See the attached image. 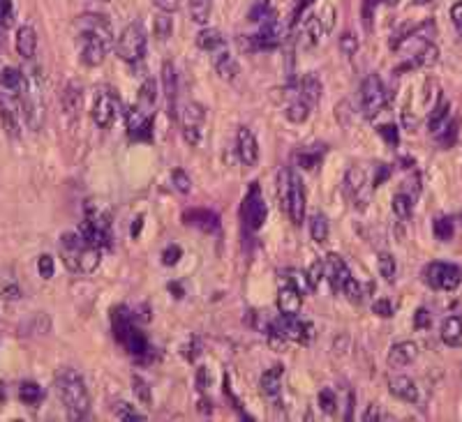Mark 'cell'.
I'll return each mask as SVG.
<instances>
[{
  "label": "cell",
  "mask_w": 462,
  "mask_h": 422,
  "mask_svg": "<svg viewBox=\"0 0 462 422\" xmlns=\"http://www.w3.org/2000/svg\"><path fill=\"white\" fill-rule=\"evenodd\" d=\"M197 47L199 49H204L208 51V54H215V51H220L224 49V37H222V33L220 30H215V28H206L197 35Z\"/></svg>",
  "instance_id": "obj_30"
},
{
  "label": "cell",
  "mask_w": 462,
  "mask_h": 422,
  "mask_svg": "<svg viewBox=\"0 0 462 422\" xmlns=\"http://www.w3.org/2000/svg\"><path fill=\"white\" fill-rule=\"evenodd\" d=\"M372 314L381 316V319H391V316H393V305H391V300H386V298H379V300L372 303Z\"/></svg>",
  "instance_id": "obj_50"
},
{
  "label": "cell",
  "mask_w": 462,
  "mask_h": 422,
  "mask_svg": "<svg viewBox=\"0 0 462 422\" xmlns=\"http://www.w3.org/2000/svg\"><path fill=\"white\" fill-rule=\"evenodd\" d=\"M416 358H418V344H416V341L407 339V341H398V344L391 346L386 360L393 369H400V367L412 365Z\"/></svg>",
  "instance_id": "obj_19"
},
{
  "label": "cell",
  "mask_w": 462,
  "mask_h": 422,
  "mask_svg": "<svg viewBox=\"0 0 462 422\" xmlns=\"http://www.w3.org/2000/svg\"><path fill=\"white\" fill-rule=\"evenodd\" d=\"M321 93H324V86L317 74H305L299 81V100H303L308 107H315L321 100Z\"/></svg>",
  "instance_id": "obj_26"
},
{
  "label": "cell",
  "mask_w": 462,
  "mask_h": 422,
  "mask_svg": "<svg viewBox=\"0 0 462 422\" xmlns=\"http://www.w3.org/2000/svg\"><path fill=\"white\" fill-rule=\"evenodd\" d=\"M155 7L162 10L164 14H173L178 10V0H155Z\"/></svg>",
  "instance_id": "obj_55"
},
{
  "label": "cell",
  "mask_w": 462,
  "mask_h": 422,
  "mask_svg": "<svg viewBox=\"0 0 462 422\" xmlns=\"http://www.w3.org/2000/svg\"><path fill=\"white\" fill-rule=\"evenodd\" d=\"M340 47H342V51H345L347 56H354L356 49H359V40H356L352 33H347L345 37L340 40Z\"/></svg>",
  "instance_id": "obj_52"
},
{
  "label": "cell",
  "mask_w": 462,
  "mask_h": 422,
  "mask_svg": "<svg viewBox=\"0 0 462 422\" xmlns=\"http://www.w3.org/2000/svg\"><path fill=\"white\" fill-rule=\"evenodd\" d=\"M412 210H414V197L407 194V192H400V194L393 197V213L398 215V219L407 222L412 217Z\"/></svg>",
  "instance_id": "obj_35"
},
{
  "label": "cell",
  "mask_w": 462,
  "mask_h": 422,
  "mask_svg": "<svg viewBox=\"0 0 462 422\" xmlns=\"http://www.w3.org/2000/svg\"><path fill=\"white\" fill-rule=\"evenodd\" d=\"M236 146H238L236 151H238L241 162L246 166H255L259 162V141H257V134L250 127H238Z\"/></svg>",
  "instance_id": "obj_17"
},
{
  "label": "cell",
  "mask_w": 462,
  "mask_h": 422,
  "mask_svg": "<svg viewBox=\"0 0 462 422\" xmlns=\"http://www.w3.org/2000/svg\"><path fill=\"white\" fill-rule=\"evenodd\" d=\"M3 399H5V385L0 383V402H3Z\"/></svg>",
  "instance_id": "obj_61"
},
{
  "label": "cell",
  "mask_w": 462,
  "mask_h": 422,
  "mask_svg": "<svg viewBox=\"0 0 462 422\" xmlns=\"http://www.w3.org/2000/svg\"><path fill=\"white\" fill-rule=\"evenodd\" d=\"M451 19H453V23H456V28H458L460 35H462V0L451 7Z\"/></svg>",
  "instance_id": "obj_56"
},
{
  "label": "cell",
  "mask_w": 462,
  "mask_h": 422,
  "mask_svg": "<svg viewBox=\"0 0 462 422\" xmlns=\"http://www.w3.org/2000/svg\"><path fill=\"white\" fill-rule=\"evenodd\" d=\"M310 111H312V107H308L303 100H294L291 104H287L284 118L294 122V125H303V122L310 118Z\"/></svg>",
  "instance_id": "obj_33"
},
{
  "label": "cell",
  "mask_w": 462,
  "mask_h": 422,
  "mask_svg": "<svg viewBox=\"0 0 462 422\" xmlns=\"http://www.w3.org/2000/svg\"><path fill=\"white\" fill-rule=\"evenodd\" d=\"M197 385H199V392H204L206 390V385H208V381H206V367H199L197 369Z\"/></svg>",
  "instance_id": "obj_58"
},
{
  "label": "cell",
  "mask_w": 462,
  "mask_h": 422,
  "mask_svg": "<svg viewBox=\"0 0 462 422\" xmlns=\"http://www.w3.org/2000/svg\"><path fill=\"white\" fill-rule=\"evenodd\" d=\"M169 33H171V19H169V14H164L155 21V35H158L160 40H167Z\"/></svg>",
  "instance_id": "obj_51"
},
{
  "label": "cell",
  "mask_w": 462,
  "mask_h": 422,
  "mask_svg": "<svg viewBox=\"0 0 462 422\" xmlns=\"http://www.w3.org/2000/svg\"><path fill=\"white\" fill-rule=\"evenodd\" d=\"M388 390H391L393 397L403 399V402H409V404H416L418 399H421V392H418L416 383L409 379V376H403V374L391 376V379H388Z\"/></svg>",
  "instance_id": "obj_21"
},
{
  "label": "cell",
  "mask_w": 462,
  "mask_h": 422,
  "mask_svg": "<svg viewBox=\"0 0 462 422\" xmlns=\"http://www.w3.org/2000/svg\"><path fill=\"white\" fill-rule=\"evenodd\" d=\"M414 325H416V330H425V328L430 325V312L425 310V307L416 310V314H414Z\"/></svg>",
  "instance_id": "obj_53"
},
{
  "label": "cell",
  "mask_w": 462,
  "mask_h": 422,
  "mask_svg": "<svg viewBox=\"0 0 462 422\" xmlns=\"http://www.w3.org/2000/svg\"><path fill=\"white\" fill-rule=\"evenodd\" d=\"M324 153H326V146H317L315 153H312L310 148H305V151L296 153V162H299V166H303V169L312 171L315 166H319V162H321V157H324Z\"/></svg>",
  "instance_id": "obj_34"
},
{
  "label": "cell",
  "mask_w": 462,
  "mask_h": 422,
  "mask_svg": "<svg viewBox=\"0 0 462 422\" xmlns=\"http://www.w3.org/2000/svg\"><path fill=\"white\" fill-rule=\"evenodd\" d=\"M146 30L142 23H129L127 28L120 33V37L113 42V49H116V54L120 60H125V63H139L144 56H146Z\"/></svg>",
  "instance_id": "obj_7"
},
{
  "label": "cell",
  "mask_w": 462,
  "mask_h": 422,
  "mask_svg": "<svg viewBox=\"0 0 462 422\" xmlns=\"http://www.w3.org/2000/svg\"><path fill=\"white\" fill-rule=\"evenodd\" d=\"M386 102H388V93H386V86L379 78V74H368L365 81L361 86V109H363V116L365 118H377L379 113L386 109Z\"/></svg>",
  "instance_id": "obj_9"
},
{
  "label": "cell",
  "mask_w": 462,
  "mask_h": 422,
  "mask_svg": "<svg viewBox=\"0 0 462 422\" xmlns=\"http://www.w3.org/2000/svg\"><path fill=\"white\" fill-rule=\"evenodd\" d=\"M142 228H144V217L139 215V217L134 219V224H132V238H137V235L142 233Z\"/></svg>",
  "instance_id": "obj_59"
},
{
  "label": "cell",
  "mask_w": 462,
  "mask_h": 422,
  "mask_svg": "<svg viewBox=\"0 0 462 422\" xmlns=\"http://www.w3.org/2000/svg\"><path fill=\"white\" fill-rule=\"evenodd\" d=\"M0 23L12 25V0H0Z\"/></svg>",
  "instance_id": "obj_54"
},
{
  "label": "cell",
  "mask_w": 462,
  "mask_h": 422,
  "mask_svg": "<svg viewBox=\"0 0 462 422\" xmlns=\"http://www.w3.org/2000/svg\"><path fill=\"white\" fill-rule=\"evenodd\" d=\"M180 122H183V139H185V143L197 148L202 143L206 109L199 102H187L180 111Z\"/></svg>",
  "instance_id": "obj_12"
},
{
  "label": "cell",
  "mask_w": 462,
  "mask_h": 422,
  "mask_svg": "<svg viewBox=\"0 0 462 422\" xmlns=\"http://www.w3.org/2000/svg\"><path fill=\"white\" fill-rule=\"evenodd\" d=\"M98 3H111V0H98Z\"/></svg>",
  "instance_id": "obj_63"
},
{
  "label": "cell",
  "mask_w": 462,
  "mask_h": 422,
  "mask_svg": "<svg viewBox=\"0 0 462 422\" xmlns=\"http://www.w3.org/2000/svg\"><path fill=\"white\" fill-rule=\"evenodd\" d=\"M310 5H312V0H299V10H296V16H301V12Z\"/></svg>",
  "instance_id": "obj_60"
},
{
  "label": "cell",
  "mask_w": 462,
  "mask_h": 422,
  "mask_svg": "<svg viewBox=\"0 0 462 422\" xmlns=\"http://www.w3.org/2000/svg\"><path fill=\"white\" fill-rule=\"evenodd\" d=\"M365 192H368V171L361 169V166H352L345 175V194L354 201L356 208L363 210L365 201H368Z\"/></svg>",
  "instance_id": "obj_15"
},
{
  "label": "cell",
  "mask_w": 462,
  "mask_h": 422,
  "mask_svg": "<svg viewBox=\"0 0 462 422\" xmlns=\"http://www.w3.org/2000/svg\"><path fill=\"white\" fill-rule=\"evenodd\" d=\"M328 233H330V228H328V219L324 215H315L312 217V222H310V235H312V240L315 242H326L328 240Z\"/></svg>",
  "instance_id": "obj_36"
},
{
  "label": "cell",
  "mask_w": 462,
  "mask_h": 422,
  "mask_svg": "<svg viewBox=\"0 0 462 422\" xmlns=\"http://www.w3.org/2000/svg\"><path fill=\"white\" fill-rule=\"evenodd\" d=\"M434 235L441 240V242H449L453 238V233H456V224H453V219L451 217H439V219H434Z\"/></svg>",
  "instance_id": "obj_40"
},
{
  "label": "cell",
  "mask_w": 462,
  "mask_h": 422,
  "mask_svg": "<svg viewBox=\"0 0 462 422\" xmlns=\"http://www.w3.org/2000/svg\"><path fill=\"white\" fill-rule=\"evenodd\" d=\"M81 86L72 81V83H67L65 86V90H63V109L67 113H76L81 107V100H83V95H81Z\"/></svg>",
  "instance_id": "obj_32"
},
{
  "label": "cell",
  "mask_w": 462,
  "mask_h": 422,
  "mask_svg": "<svg viewBox=\"0 0 462 422\" xmlns=\"http://www.w3.org/2000/svg\"><path fill=\"white\" fill-rule=\"evenodd\" d=\"M324 275H326V270H324V261L312 263L310 270L305 272V277H308V286H310V291H317L319 284H321V279H324Z\"/></svg>",
  "instance_id": "obj_42"
},
{
  "label": "cell",
  "mask_w": 462,
  "mask_h": 422,
  "mask_svg": "<svg viewBox=\"0 0 462 422\" xmlns=\"http://www.w3.org/2000/svg\"><path fill=\"white\" fill-rule=\"evenodd\" d=\"M120 111H123V104H120L116 90H111V88H98L91 107V116L95 120V125L100 129H109L118 120Z\"/></svg>",
  "instance_id": "obj_8"
},
{
  "label": "cell",
  "mask_w": 462,
  "mask_h": 422,
  "mask_svg": "<svg viewBox=\"0 0 462 422\" xmlns=\"http://www.w3.org/2000/svg\"><path fill=\"white\" fill-rule=\"evenodd\" d=\"M132 385H134V394L139 402L144 404H151V388H148V383L142 379V376H134L132 379Z\"/></svg>",
  "instance_id": "obj_48"
},
{
  "label": "cell",
  "mask_w": 462,
  "mask_h": 422,
  "mask_svg": "<svg viewBox=\"0 0 462 422\" xmlns=\"http://www.w3.org/2000/svg\"><path fill=\"white\" fill-rule=\"evenodd\" d=\"M81 238L93 247L107 250L111 245V217L100 204H86V215L79 226Z\"/></svg>",
  "instance_id": "obj_5"
},
{
  "label": "cell",
  "mask_w": 462,
  "mask_h": 422,
  "mask_svg": "<svg viewBox=\"0 0 462 422\" xmlns=\"http://www.w3.org/2000/svg\"><path fill=\"white\" fill-rule=\"evenodd\" d=\"M266 335L284 339V341H296V344H310L315 339V328L308 321H301L299 316H287L280 314L277 319L268 321Z\"/></svg>",
  "instance_id": "obj_6"
},
{
  "label": "cell",
  "mask_w": 462,
  "mask_h": 422,
  "mask_svg": "<svg viewBox=\"0 0 462 422\" xmlns=\"http://www.w3.org/2000/svg\"><path fill=\"white\" fill-rule=\"evenodd\" d=\"M441 341L446 346H460L462 344V319L460 316H449L441 323Z\"/></svg>",
  "instance_id": "obj_29"
},
{
  "label": "cell",
  "mask_w": 462,
  "mask_h": 422,
  "mask_svg": "<svg viewBox=\"0 0 462 422\" xmlns=\"http://www.w3.org/2000/svg\"><path fill=\"white\" fill-rule=\"evenodd\" d=\"M301 305H303V293L299 288L291 284H282L280 291H277V310H280V314L296 316L301 312Z\"/></svg>",
  "instance_id": "obj_22"
},
{
  "label": "cell",
  "mask_w": 462,
  "mask_h": 422,
  "mask_svg": "<svg viewBox=\"0 0 462 422\" xmlns=\"http://www.w3.org/2000/svg\"><path fill=\"white\" fill-rule=\"evenodd\" d=\"M284 37V23L275 12H271L261 21L259 30L255 35H250V42L246 44V49L250 51H261V49H275L277 44Z\"/></svg>",
  "instance_id": "obj_10"
},
{
  "label": "cell",
  "mask_w": 462,
  "mask_h": 422,
  "mask_svg": "<svg viewBox=\"0 0 462 422\" xmlns=\"http://www.w3.org/2000/svg\"><path fill=\"white\" fill-rule=\"evenodd\" d=\"M321 37H324V25H321L319 16H308V19L301 23L299 47L305 49V51H310L321 42Z\"/></svg>",
  "instance_id": "obj_20"
},
{
  "label": "cell",
  "mask_w": 462,
  "mask_h": 422,
  "mask_svg": "<svg viewBox=\"0 0 462 422\" xmlns=\"http://www.w3.org/2000/svg\"><path fill=\"white\" fill-rule=\"evenodd\" d=\"M162 88H164V98H167V109L169 116L176 118V100H178V76L176 69L171 63L162 65Z\"/></svg>",
  "instance_id": "obj_23"
},
{
  "label": "cell",
  "mask_w": 462,
  "mask_h": 422,
  "mask_svg": "<svg viewBox=\"0 0 462 422\" xmlns=\"http://www.w3.org/2000/svg\"><path fill=\"white\" fill-rule=\"evenodd\" d=\"M56 392L67 416L72 420H83L91 411V392L83 376L74 367H63L56 374Z\"/></svg>",
  "instance_id": "obj_3"
},
{
  "label": "cell",
  "mask_w": 462,
  "mask_h": 422,
  "mask_svg": "<svg viewBox=\"0 0 462 422\" xmlns=\"http://www.w3.org/2000/svg\"><path fill=\"white\" fill-rule=\"evenodd\" d=\"M213 67H215V72L220 74V78H224V81H233V78H236L238 72H241L238 60L233 58L229 51H226V47L213 54Z\"/></svg>",
  "instance_id": "obj_25"
},
{
  "label": "cell",
  "mask_w": 462,
  "mask_h": 422,
  "mask_svg": "<svg viewBox=\"0 0 462 422\" xmlns=\"http://www.w3.org/2000/svg\"><path fill=\"white\" fill-rule=\"evenodd\" d=\"M190 16L192 21L206 23L211 16V0H190Z\"/></svg>",
  "instance_id": "obj_39"
},
{
  "label": "cell",
  "mask_w": 462,
  "mask_h": 422,
  "mask_svg": "<svg viewBox=\"0 0 462 422\" xmlns=\"http://www.w3.org/2000/svg\"><path fill=\"white\" fill-rule=\"evenodd\" d=\"M113 47L111 21L102 14H81L76 16V51L79 60L88 67L104 63L109 49Z\"/></svg>",
  "instance_id": "obj_1"
},
{
  "label": "cell",
  "mask_w": 462,
  "mask_h": 422,
  "mask_svg": "<svg viewBox=\"0 0 462 422\" xmlns=\"http://www.w3.org/2000/svg\"><path fill=\"white\" fill-rule=\"evenodd\" d=\"M171 182H173V187L180 192V194H190L192 180H190V175L183 171V169H173V171H171Z\"/></svg>",
  "instance_id": "obj_44"
},
{
  "label": "cell",
  "mask_w": 462,
  "mask_h": 422,
  "mask_svg": "<svg viewBox=\"0 0 462 422\" xmlns=\"http://www.w3.org/2000/svg\"><path fill=\"white\" fill-rule=\"evenodd\" d=\"M453 118H451V104L446 102V100H441L437 107L432 109V113H430V120H428V129H430V134L432 136H437L439 131L449 125Z\"/></svg>",
  "instance_id": "obj_28"
},
{
  "label": "cell",
  "mask_w": 462,
  "mask_h": 422,
  "mask_svg": "<svg viewBox=\"0 0 462 422\" xmlns=\"http://www.w3.org/2000/svg\"><path fill=\"white\" fill-rule=\"evenodd\" d=\"M377 131H379V136L386 141L391 148H395L400 143V131H398L395 125H391V122H388V125H379Z\"/></svg>",
  "instance_id": "obj_46"
},
{
  "label": "cell",
  "mask_w": 462,
  "mask_h": 422,
  "mask_svg": "<svg viewBox=\"0 0 462 422\" xmlns=\"http://www.w3.org/2000/svg\"><path fill=\"white\" fill-rule=\"evenodd\" d=\"M113 413H116V418L123 420V422H144V420H148L144 413H139L132 404H127V402H118L116 406H113Z\"/></svg>",
  "instance_id": "obj_37"
},
{
  "label": "cell",
  "mask_w": 462,
  "mask_h": 422,
  "mask_svg": "<svg viewBox=\"0 0 462 422\" xmlns=\"http://www.w3.org/2000/svg\"><path fill=\"white\" fill-rule=\"evenodd\" d=\"M363 420H365V422H379V420H381V411H379L377 404H370L368 413L363 416Z\"/></svg>",
  "instance_id": "obj_57"
},
{
  "label": "cell",
  "mask_w": 462,
  "mask_h": 422,
  "mask_svg": "<svg viewBox=\"0 0 462 422\" xmlns=\"http://www.w3.org/2000/svg\"><path fill=\"white\" fill-rule=\"evenodd\" d=\"M261 394L271 402H280V394H282V365H275L271 367L268 372H264L261 376Z\"/></svg>",
  "instance_id": "obj_24"
},
{
  "label": "cell",
  "mask_w": 462,
  "mask_h": 422,
  "mask_svg": "<svg viewBox=\"0 0 462 422\" xmlns=\"http://www.w3.org/2000/svg\"><path fill=\"white\" fill-rule=\"evenodd\" d=\"M111 328L113 337L120 346L127 351V356H132L137 363H148L153 360V346L144 330L137 325V316L127 310V307H116L111 312Z\"/></svg>",
  "instance_id": "obj_2"
},
{
  "label": "cell",
  "mask_w": 462,
  "mask_h": 422,
  "mask_svg": "<svg viewBox=\"0 0 462 422\" xmlns=\"http://www.w3.org/2000/svg\"><path fill=\"white\" fill-rule=\"evenodd\" d=\"M16 51L25 60H30L35 56V51H37V33H35L33 25H21L16 30Z\"/></svg>",
  "instance_id": "obj_27"
},
{
  "label": "cell",
  "mask_w": 462,
  "mask_h": 422,
  "mask_svg": "<svg viewBox=\"0 0 462 422\" xmlns=\"http://www.w3.org/2000/svg\"><path fill=\"white\" fill-rule=\"evenodd\" d=\"M379 272H381V277L388 281V284H393L395 281V272H398V266H395V259H393V254H388V252H381L379 254Z\"/></svg>",
  "instance_id": "obj_38"
},
{
  "label": "cell",
  "mask_w": 462,
  "mask_h": 422,
  "mask_svg": "<svg viewBox=\"0 0 462 422\" xmlns=\"http://www.w3.org/2000/svg\"><path fill=\"white\" fill-rule=\"evenodd\" d=\"M425 284L434 291H456L462 281V270L453 263H444V261H434L430 263L423 272Z\"/></svg>",
  "instance_id": "obj_11"
},
{
  "label": "cell",
  "mask_w": 462,
  "mask_h": 422,
  "mask_svg": "<svg viewBox=\"0 0 462 422\" xmlns=\"http://www.w3.org/2000/svg\"><path fill=\"white\" fill-rule=\"evenodd\" d=\"M243 219H246V224L252 228V231H259L261 226H264L266 217H268V206L264 201V194H261V187L259 182H252L248 194H246V201H243Z\"/></svg>",
  "instance_id": "obj_13"
},
{
  "label": "cell",
  "mask_w": 462,
  "mask_h": 422,
  "mask_svg": "<svg viewBox=\"0 0 462 422\" xmlns=\"http://www.w3.org/2000/svg\"><path fill=\"white\" fill-rule=\"evenodd\" d=\"M153 111H155V109L144 107V104L137 102L134 107L125 113L129 136H134V139H151V131H153Z\"/></svg>",
  "instance_id": "obj_14"
},
{
  "label": "cell",
  "mask_w": 462,
  "mask_h": 422,
  "mask_svg": "<svg viewBox=\"0 0 462 422\" xmlns=\"http://www.w3.org/2000/svg\"><path fill=\"white\" fill-rule=\"evenodd\" d=\"M183 222L190 224V226H197L202 228L206 233H213L220 228V217L213 210H206V208H195V210H185L183 213Z\"/></svg>",
  "instance_id": "obj_18"
},
{
  "label": "cell",
  "mask_w": 462,
  "mask_h": 422,
  "mask_svg": "<svg viewBox=\"0 0 462 422\" xmlns=\"http://www.w3.org/2000/svg\"><path fill=\"white\" fill-rule=\"evenodd\" d=\"M19 399L28 406H40L42 399H45V388L35 381H23L19 385Z\"/></svg>",
  "instance_id": "obj_31"
},
{
  "label": "cell",
  "mask_w": 462,
  "mask_h": 422,
  "mask_svg": "<svg viewBox=\"0 0 462 422\" xmlns=\"http://www.w3.org/2000/svg\"><path fill=\"white\" fill-rule=\"evenodd\" d=\"M37 272H40L42 279H51V277H54L56 263H54V259L49 257V254H42V257L37 259Z\"/></svg>",
  "instance_id": "obj_45"
},
{
  "label": "cell",
  "mask_w": 462,
  "mask_h": 422,
  "mask_svg": "<svg viewBox=\"0 0 462 422\" xmlns=\"http://www.w3.org/2000/svg\"><path fill=\"white\" fill-rule=\"evenodd\" d=\"M180 257H183V247H180V245H169V247L162 252V263L171 268V266H176V263L180 261Z\"/></svg>",
  "instance_id": "obj_49"
},
{
  "label": "cell",
  "mask_w": 462,
  "mask_h": 422,
  "mask_svg": "<svg viewBox=\"0 0 462 422\" xmlns=\"http://www.w3.org/2000/svg\"><path fill=\"white\" fill-rule=\"evenodd\" d=\"M277 194H280L284 213L299 226L305 222V184L299 173L291 169H280L277 173Z\"/></svg>",
  "instance_id": "obj_4"
},
{
  "label": "cell",
  "mask_w": 462,
  "mask_h": 422,
  "mask_svg": "<svg viewBox=\"0 0 462 422\" xmlns=\"http://www.w3.org/2000/svg\"><path fill=\"white\" fill-rule=\"evenodd\" d=\"M319 406L324 413H328V416H335V411H337V397H335V392L330 390V388H324L319 392Z\"/></svg>",
  "instance_id": "obj_43"
},
{
  "label": "cell",
  "mask_w": 462,
  "mask_h": 422,
  "mask_svg": "<svg viewBox=\"0 0 462 422\" xmlns=\"http://www.w3.org/2000/svg\"><path fill=\"white\" fill-rule=\"evenodd\" d=\"M342 295H345L350 303L361 305V303L365 300V291H363L361 281H359V279H354V277H350V281H347V284L342 286Z\"/></svg>",
  "instance_id": "obj_41"
},
{
  "label": "cell",
  "mask_w": 462,
  "mask_h": 422,
  "mask_svg": "<svg viewBox=\"0 0 462 422\" xmlns=\"http://www.w3.org/2000/svg\"><path fill=\"white\" fill-rule=\"evenodd\" d=\"M430 0H414V5H428Z\"/></svg>",
  "instance_id": "obj_62"
},
{
  "label": "cell",
  "mask_w": 462,
  "mask_h": 422,
  "mask_svg": "<svg viewBox=\"0 0 462 422\" xmlns=\"http://www.w3.org/2000/svg\"><path fill=\"white\" fill-rule=\"evenodd\" d=\"M319 21H321V25H324V33L333 30V25H335V7L330 5V3H326L324 10L319 12Z\"/></svg>",
  "instance_id": "obj_47"
},
{
  "label": "cell",
  "mask_w": 462,
  "mask_h": 422,
  "mask_svg": "<svg viewBox=\"0 0 462 422\" xmlns=\"http://www.w3.org/2000/svg\"><path fill=\"white\" fill-rule=\"evenodd\" d=\"M324 270H326V279L330 281V286H333V291L342 293V286L352 277V270L345 263V259L337 257V254H328L324 259Z\"/></svg>",
  "instance_id": "obj_16"
}]
</instances>
